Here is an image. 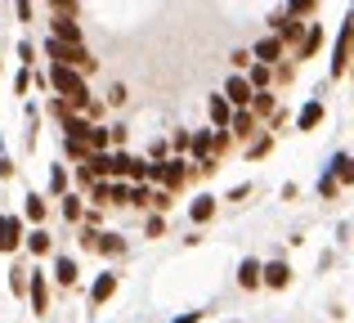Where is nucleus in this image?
Wrapping results in <instances>:
<instances>
[{
	"label": "nucleus",
	"mask_w": 354,
	"mask_h": 323,
	"mask_svg": "<svg viewBox=\"0 0 354 323\" xmlns=\"http://www.w3.org/2000/svg\"><path fill=\"white\" fill-rule=\"evenodd\" d=\"M27 252H32V256H50L54 252V234H50V229H27Z\"/></svg>",
	"instance_id": "22"
},
{
	"label": "nucleus",
	"mask_w": 354,
	"mask_h": 323,
	"mask_svg": "<svg viewBox=\"0 0 354 323\" xmlns=\"http://www.w3.org/2000/svg\"><path fill=\"white\" fill-rule=\"evenodd\" d=\"M27 301H32V315L36 319L50 315V274H45V270L27 274Z\"/></svg>",
	"instance_id": "6"
},
{
	"label": "nucleus",
	"mask_w": 354,
	"mask_h": 323,
	"mask_svg": "<svg viewBox=\"0 0 354 323\" xmlns=\"http://www.w3.org/2000/svg\"><path fill=\"white\" fill-rule=\"evenodd\" d=\"M287 14H292V18H310L314 14V9H319V0H287Z\"/></svg>",
	"instance_id": "31"
},
{
	"label": "nucleus",
	"mask_w": 354,
	"mask_h": 323,
	"mask_svg": "<svg viewBox=\"0 0 354 323\" xmlns=\"http://www.w3.org/2000/svg\"><path fill=\"white\" fill-rule=\"evenodd\" d=\"M14 9H18V18H23V23H27V18H32V0H18Z\"/></svg>",
	"instance_id": "51"
},
{
	"label": "nucleus",
	"mask_w": 354,
	"mask_h": 323,
	"mask_svg": "<svg viewBox=\"0 0 354 323\" xmlns=\"http://www.w3.org/2000/svg\"><path fill=\"white\" fill-rule=\"evenodd\" d=\"M265 288L269 292H287L292 288V265L287 261H265Z\"/></svg>",
	"instance_id": "14"
},
{
	"label": "nucleus",
	"mask_w": 354,
	"mask_h": 323,
	"mask_svg": "<svg viewBox=\"0 0 354 323\" xmlns=\"http://www.w3.org/2000/svg\"><path fill=\"white\" fill-rule=\"evenodd\" d=\"M18 59H23V68L36 59V45H27V41H18Z\"/></svg>",
	"instance_id": "44"
},
{
	"label": "nucleus",
	"mask_w": 354,
	"mask_h": 323,
	"mask_svg": "<svg viewBox=\"0 0 354 323\" xmlns=\"http://www.w3.org/2000/svg\"><path fill=\"white\" fill-rule=\"evenodd\" d=\"M274 95H269V90H256V99H251V113H256V122L260 117H274Z\"/></svg>",
	"instance_id": "30"
},
{
	"label": "nucleus",
	"mask_w": 354,
	"mask_h": 323,
	"mask_svg": "<svg viewBox=\"0 0 354 323\" xmlns=\"http://www.w3.org/2000/svg\"><path fill=\"white\" fill-rule=\"evenodd\" d=\"M153 211H157V216L171 211V193H166V189H153Z\"/></svg>",
	"instance_id": "39"
},
{
	"label": "nucleus",
	"mask_w": 354,
	"mask_h": 323,
	"mask_svg": "<svg viewBox=\"0 0 354 323\" xmlns=\"http://www.w3.org/2000/svg\"><path fill=\"white\" fill-rule=\"evenodd\" d=\"M50 117H54V122H68V117H72V108H68V99H59V95H50Z\"/></svg>",
	"instance_id": "35"
},
{
	"label": "nucleus",
	"mask_w": 354,
	"mask_h": 323,
	"mask_svg": "<svg viewBox=\"0 0 354 323\" xmlns=\"http://www.w3.org/2000/svg\"><path fill=\"white\" fill-rule=\"evenodd\" d=\"M319 126H323V99H310L296 113V131H319Z\"/></svg>",
	"instance_id": "18"
},
{
	"label": "nucleus",
	"mask_w": 354,
	"mask_h": 323,
	"mask_svg": "<svg viewBox=\"0 0 354 323\" xmlns=\"http://www.w3.org/2000/svg\"><path fill=\"white\" fill-rule=\"evenodd\" d=\"M32 81H36L32 68H18V72H14V95H27V86H32Z\"/></svg>",
	"instance_id": "36"
},
{
	"label": "nucleus",
	"mask_w": 354,
	"mask_h": 323,
	"mask_svg": "<svg viewBox=\"0 0 354 323\" xmlns=\"http://www.w3.org/2000/svg\"><path fill=\"white\" fill-rule=\"evenodd\" d=\"M23 216L36 220V229L45 225V216H50V202H45V193H27V198H23Z\"/></svg>",
	"instance_id": "21"
},
{
	"label": "nucleus",
	"mask_w": 354,
	"mask_h": 323,
	"mask_svg": "<svg viewBox=\"0 0 354 323\" xmlns=\"http://www.w3.org/2000/svg\"><path fill=\"white\" fill-rule=\"evenodd\" d=\"M144 234H148V238H162V234H166V216H148Z\"/></svg>",
	"instance_id": "41"
},
{
	"label": "nucleus",
	"mask_w": 354,
	"mask_h": 323,
	"mask_svg": "<svg viewBox=\"0 0 354 323\" xmlns=\"http://www.w3.org/2000/svg\"><path fill=\"white\" fill-rule=\"evenodd\" d=\"M59 131H63V140H77V144H86V140H90V131H95V122H86L81 113H72L68 122H59Z\"/></svg>",
	"instance_id": "16"
},
{
	"label": "nucleus",
	"mask_w": 354,
	"mask_h": 323,
	"mask_svg": "<svg viewBox=\"0 0 354 323\" xmlns=\"http://www.w3.org/2000/svg\"><path fill=\"white\" fill-rule=\"evenodd\" d=\"M171 323H202V310H184V315H175Z\"/></svg>",
	"instance_id": "46"
},
{
	"label": "nucleus",
	"mask_w": 354,
	"mask_h": 323,
	"mask_svg": "<svg viewBox=\"0 0 354 323\" xmlns=\"http://www.w3.org/2000/svg\"><path fill=\"white\" fill-rule=\"evenodd\" d=\"M350 63H354V14H346V23H341L337 41H332V77H350Z\"/></svg>",
	"instance_id": "3"
},
{
	"label": "nucleus",
	"mask_w": 354,
	"mask_h": 323,
	"mask_svg": "<svg viewBox=\"0 0 354 323\" xmlns=\"http://www.w3.org/2000/svg\"><path fill=\"white\" fill-rule=\"evenodd\" d=\"M95 252H104V256H113V261H117V256H126L130 247H126V238H121V234H99V247H95Z\"/></svg>",
	"instance_id": "26"
},
{
	"label": "nucleus",
	"mask_w": 354,
	"mask_h": 323,
	"mask_svg": "<svg viewBox=\"0 0 354 323\" xmlns=\"http://www.w3.org/2000/svg\"><path fill=\"white\" fill-rule=\"evenodd\" d=\"M220 95H225L229 104H234V113H238V108H251V99H256V90H251L247 72H234V77L225 81V90H220Z\"/></svg>",
	"instance_id": "8"
},
{
	"label": "nucleus",
	"mask_w": 354,
	"mask_h": 323,
	"mask_svg": "<svg viewBox=\"0 0 354 323\" xmlns=\"http://www.w3.org/2000/svg\"><path fill=\"white\" fill-rule=\"evenodd\" d=\"M283 54H287V45L278 41V36H260V41L251 45V59L265 63V68H278V63H283Z\"/></svg>",
	"instance_id": "10"
},
{
	"label": "nucleus",
	"mask_w": 354,
	"mask_h": 323,
	"mask_svg": "<svg viewBox=\"0 0 354 323\" xmlns=\"http://www.w3.org/2000/svg\"><path fill=\"white\" fill-rule=\"evenodd\" d=\"M216 202L220 198H211V193H198V198L189 202V220H193V225H207V220L216 216Z\"/></svg>",
	"instance_id": "19"
},
{
	"label": "nucleus",
	"mask_w": 354,
	"mask_h": 323,
	"mask_svg": "<svg viewBox=\"0 0 354 323\" xmlns=\"http://www.w3.org/2000/svg\"><path fill=\"white\" fill-rule=\"evenodd\" d=\"M77 5H81V0H50V14H68V18H77Z\"/></svg>",
	"instance_id": "38"
},
{
	"label": "nucleus",
	"mask_w": 354,
	"mask_h": 323,
	"mask_svg": "<svg viewBox=\"0 0 354 323\" xmlns=\"http://www.w3.org/2000/svg\"><path fill=\"white\" fill-rule=\"evenodd\" d=\"M337 193H341V184L332 180V175H323V180H319V198H323V202H332Z\"/></svg>",
	"instance_id": "37"
},
{
	"label": "nucleus",
	"mask_w": 354,
	"mask_h": 323,
	"mask_svg": "<svg viewBox=\"0 0 354 323\" xmlns=\"http://www.w3.org/2000/svg\"><path fill=\"white\" fill-rule=\"evenodd\" d=\"M108 104H113V108L126 104V86H121V81H113V86H108Z\"/></svg>",
	"instance_id": "42"
},
{
	"label": "nucleus",
	"mask_w": 354,
	"mask_h": 323,
	"mask_svg": "<svg viewBox=\"0 0 354 323\" xmlns=\"http://www.w3.org/2000/svg\"><path fill=\"white\" fill-rule=\"evenodd\" d=\"M27 243V229H23V216H0V256H14L18 247Z\"/></svg>",
	"instance_id": "7"
},
{
	"label": "nucleus",
	"mask_w": 354,
	"mask_h": 323,
	"mask_svg": "<svg viewBox=\"0 0 354 323\" xmlns=\"http://www.w3.org/2000/svg\"><path fill=\"white\" fill-rule=\"evenodd\" d=\"M328 175L337 184H354V153H337L332 158V166H328Z\"/></svg>",
	"instance_id": "23"
},
{
	"label": "nucleus",
	"mask_w": 354,
	"mask_h": 323,
	"mask_svg": "<svg viewBox=\"0 0 354 323\" xmlns=\"http://www.w3.org/2000/svg\"><path fill=\"white\" fill-rule=\"evenodd\" d=\"M59 288H77V279H81V270H77V261L72 256H54V274H50Z\"/></svg>",
	"instance_id": "15"
},
{
	"label": "nucleus",
	"mask_w": 354,
	"mask_h": 323,
	"mask_svg": "<svg viewBox=\"0 0 354 323\" xmlns=\"http://www.w3.org/2000/svg\"><path fill=\"white\" fill-rule=\"evenodd\" d=\"M269 36H278L283 45H292V50H296V45L305 41V23H301V18H292L287 9H274V14H269Z\"/></svg>",
	"instance_id": "4"
},
{
	"label": "nucleus",
	"mask_w": 354,
	"mask_h": 323,
	"mask_svg": "<svg viewBox=\"0 0 354 323\" xmlns=\"http://www.w3.org/2000/svg\"><path fill=\"white\" fill-rule=\"evenodd\" d=\"M269 153H274V135H269V131H265V135H256V140L247 144V158H251V162L269 158Z\"/></svg>",
	"instance_id": "27"
},
{
	"label": "nucleus",
	"mask_w": 354,
	"mask_h": 323,
	"mask_svg": "<svg viewBox=\"0 0 354 323\" xmlns=\"http://www.w3.org/2000/svg\"><path fill=\"white\" fill-rule=\"evenodd\" d=\"M117 288H121V274H113V270H104V274H95V283H90V306H108V301L117 297Z\"/></svg>",
	"instance_id": "9"
},
{
	"label": "nucleus",
	"mask_w": 354,
	"mask_h": 323,
	"mask_svg": "<svg viewBox=\"0 0 354 323\" xmlns=\"http://www.w3.org/2000/svg\"><path fill=\"white\" fill-rule=\"evenodd\" d=\"M193 180V162L189 158H171V162H148V184H162L166 193L184 189Z\"/></svg>",
	"instance_id": "2"
},
{
	"label": "nucleus",
	"mask_w": 354,
	"mask_h": 323,
	"mask_svg": "<svg viewBox=\"0 0 354 323\" xmlns=\"http://www.w3.org/2000/svg\"><path fill=\"white\" fill-rule=\"evenodd\" d=\"M251 193V184H238V189H229V202H242Z\"/></svg>",
	"instance_id": "50"
},
{
	"label": "nucleus",
	"mask_w": 354,
	"mask_h": 323,
	"mask_svg": "<svg viewBox=\"0 0 354 323\" xmlns=\"http://www.w3.org/2000/svg\"><path fill=\"white\" fill-rule=\"evenodd\" d=\"M130 189H135V184L113 180V207H130Z\"/></svg>",
	"instance_id": "34"
},
{
	"label": "nucleus",
	"mask_w": 354,
	"mask_h": 323,
	"mask_svg": "<svg viewBox=\"0 0 354 323\" xmlns=\"http://www.w3.org/2000/svg\"><path fill=\"white\" fill-rule=\"evenodd\" d=\"M350 5H354V0H350Z\"/></svg>",
	"instance_id": "52"
},
{
	"label": "nucleus",
	"mask_w": 354,
	"mask_h": 323,
	"mask_svg": "<svg viewBox=\"0 0 354 323\" xmlns=\"http://www.w3.org/2000/svg\"><path fill=\"white\" fill-rule=\"evenodd\" d=\"M27 274H32V270H27V265H9V292H14V297H27Z\"/></svg>",
	"instance_id": "28"
},
{
	"label": "nucleus",
	"mask_w": 354,
	"mask_h": 323,
	"mask_svg": "<svg viewBox=\"0 0 354 323\" xmlns=\"http://www.w3.org/2000/svg\"><path fill=\"white\" fill-rule=\"evenodd\" d=\"M189 144H193V135H189V131H175V135H171V149L180 153V158L189 153Z\"/></svg>",
	"instance_id": "40"
},
{
	"label": "nucleus",
	"mask_w": 354,
	"mask_h": 323,
	"mask_svg": "<svg viewBox=\"0 0 354 323\" xmlns=\"http://www.w3.org/2000/svg\"><path fill=\"white\" fill-rule=\"evenodd\" d=\"M207 117H211V131H229V122H234V104H229L225 95H211L207 99Z\"/></svg>",
	"instance_id": "13"
},
{
	"label": "nucleus",
	"mask_w": 354,
	"mask_h": 323,
	"mask_svg": "<svg viewBox=\"0 0 354 323\" xmlns=\"http://www.w3.org/2000/svg\"><path fill=\"white\" fill-rule=\"evenodd\" d=\"M229 144H234V135H229V131H216V153H229Z\"/></svg>",
	"instance_id": "45"
},
{
	"label": "nucleus",
	"mask_w": 354,
	"mask_h": 323,
	"mask_svg": "<svg viewBox=\"0 0 354 323\" xmlns=\"http://www.w3.org/2000/svg\"><path fill=\"white\" fill-rule=\"evenodd\" d=\"M229 135H234V140H256V113H251V108H238L234 122H229Z\"/></svg>",
	"instance_id": "17"
},
{
	"label": "nucleus",
	"mask_w": 354,
	"mask_h": 323,
	"mask_svg": "<svg viewBox=\"0 0 354 323\" xmlns=\"http://www.w3.org/2000/svg\"><path fill=\"white\" fill-rule=\"evenodd\" d=\"M63 202V220H72V225H81V220H86V202H81V193H68V198H59Z\"/></svg>",
	"instance_id": "25"
},
{
	"label": "nucleus",
	"mask_w": 354,
	"mask_h": 323,
	"mask_svg": "<svg viewBox=\"0 0 354 323\" xmlns=\"http://www.w3.org/2000/svg\"><path fill=\"white\" fill-rule=\"evenodd\" d=\"M220 171V162L216 158H207V162H198V175H216Z\"/></svg>",
	"instance_id": "49"
},
{
	"label": "nucleus",
	"mask_w": 354,
	"mask_h": 323,
	"mask_svg": "<svg viewBox=\"0 0 354 323\" xmlns=\"http://www.w3.org/2000/svg\"><path fill=\"white\" fill-rule=\"evenodd\" d=\"M45 59L54 63V68H77L86 72V77H95L99 72V59L86 50V45H68V41H45Z\"/></svg>",
	"instance_id": "1"
},
{
	"label": "nucleus",
	"mask_w": 354,
	"mask_h": 323,
	"mask_svg": "<svg viewBox=\"0 0 354 323\" xmlns=\"http://www.w3.org/2000/svg\"><path fill=\"white\" fill-rule=\"evenodd\" d=\"M238 288H242V292H256V288H265V261L247 256V261L238 265Z\"/></svg>",
	"instance_id": "12"
},
{
	"label": "nucleus",
	"mask_w": 354,
	"mask_h": 323,
	"mask_svg": "<svg viewBox=\"0 0 354 323\" xmlns=\"http://www.w3.org/2000/svg\"><path fill=\"white\" fill-rule=\"evenodd\" d=\"M251 63H256V59H251V50H234V72H247Z\"/></svg>",
	"instance_id": "43"
},
{
	"label": "nucleus",
	"mask_w": 354,
	"mask_h": 323,
	"mask_svg": "<svg viewBox=\"0 0 354 323\" xmlns=\"http://www.w3.org/2000/svg\"><path fill=\"white\" fill-rule=\"evenodd\" d=\"M108 135H113V144L121 149V144H126V135H130V131H126V126H108Z\"/></svg>",
	"instance_id": "48"
},
{
	"label": "nucleus",
	"mask_w": 354,
	"mask_h": 323,
	"mask_svg": "<svg viewBox=\"0 0 354 323\" xmlns=\"http://www.w3.org/2000/svg\"><path fill=\"white\" fill-rule=\"evenodd\" d=\"M113 180H130V184H148V162L135 158V153L117 149L113 153Z\"/></svg>",
	"instance_id": "5"
},
{
	"label": "nucleus",
	"mask_w": 354,
	"mask_h": 323,
	"mask_svg": "<svg viewBox=\"0 0 354 323\" xmlns=\"http://www.w3.org/2000/svg\"><path fill=\"white\" fill-rule=\"evenodd\" d=\"M50 193H54V198H68V193H72L68 166H50Z\"/></svg>",
	"instance_id": "24"
},
{
	"label": "nucleus",
	"mask_w": 354,
	"mask_h": 323,
	"mask_svg": "<svg viewBox=\"0 0 354 323\" xmlns=\"http://www.w3.org/2000/svg\"><path fill=\"white\" fill-rule=\"evenodd\" d=\"M319 50H323V27L310 23V27H305V41L296 45V59H314Z\"/></svg>",
	"instance_id": "20"
},
{
	"label": "nucleus",
	"mask_w": 354,
	"mask_h": 323,
	"mask_svg": "<svg viewBox=\"0 0 354 323\" xmlns=\"http://www.w3.org/2000/svg\"><path fill=\"white\" fill-rule=\"evenodd\" d=\"M292 72H296L292 63H278V68H274V81H292Z\"/></svg>",
	"instance_id": "47"
},
{
	"label": "nucleus",
	"mask_w": 354,
	"mask_h": 323,
	"mask_svg": "<svg viewBox=\"0 0 354 323\" xmlns=\"http://www.w3.org/2000/svg\"><path fill=\"white\" fill-rule=\"evenodd\" d=\"M63 153H68V158L77 162V166H81V162H90V149H86V144H77V140H63Z\"/></svg>",
	"instance_id": "33"
},
{
	"label": "nucleus",
	"mask_w": 354,
	"mask_h": 323,
	"mask_svg": "<svg viewBox=\"0 0 354 323\" xmlns=\"http://www.w3.org/2000/svg\"><path fill=\"white\" fill-rule=\"evenodd\" d=\"M247 81H251V90H269L274 68H265V63H251V68H247Z\"/></svg>",
	"instance_id": "29"
},
{
	"label": "nucleus",
	"mask_w": 354,
	"mask_h": 323,
	"mask_svg": "<svg viewBox=\"0 0 354 323\" xmlns=\"http://www.w3.org/2000/svg\"><path fill=\"white\" fill-rule=\"evenodd\" d=\"M90 198H95L99 207H113V180H99L95 189H90Z\"/></svg>",
	"instance_id": "32"
},
{
	"label": "nucleus",
	"mask_w": 354,
	"mask_h": 323,
	"mask_svg": "<svg viewBox=\"0 0 354 323\" xmlns=\"http://www.w3.org/2000/svg\"><path fill=\"white\" fill-rule=\"evenodd\" d=\"M50 41H68V45H86L81 41V23L68 14H50Z\"/></svg>",
	"instance_id": "11"
}]
</instances>
